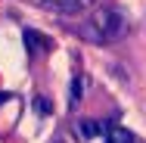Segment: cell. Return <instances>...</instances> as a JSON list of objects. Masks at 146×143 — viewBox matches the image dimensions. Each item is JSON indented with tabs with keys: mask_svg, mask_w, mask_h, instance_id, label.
Wrapping results in <instances>:
<instances>
[{
	"mask_svg": "<svg viewBox=\"0 0 146 143\" xmlns=\"http://www.w3.org/2000/svg\"><path fill=\"white\" fill-rule=\"evenodd\" d=\"M90 25H93V37L96 41H121L127 34V28H131L127 16L118 13V9H96Z\"/></svg>",
	"mask_w": 146,
	"mask_h": 143,
	"instance_id": "6da1fadb",
	"label": "cell"
},
{
	"mask_svg": "<svg viewBox=\"0 0 146 143\" xmlns=\"http://www.w3.org/2000/svg\"><path fill=\"white\" fill-rule=\"evenodd\" d=\"M22 41H25V47H28L31 56H44V53L53 50V41H50L47 34L34 31V28H25V31H22Z\"/></svg>",
	"mask_w": 146,
	"mask_h": 143,
	"instance_id": "7a4b0ae2",
	"label": "cell"
},
{
	"mask_svg": "<svg viewBox=\"0 0 146 143\" xmlns=\"http://www.w3.org/2000/svg\"><path fill=\"white\" fill-rule=\"evenodd\" d=\"M106 143H140V140L121 124H106Z\"/></svg>",
	"mask_w": 146,
	"mask_h": 143,
	"instance_id": "3957f363",
	"label": "cell"
},
{
	"mask_svg": "<svg viewBox=\"0 0 146 143\" xmlns=\"http://www.w3.org/2000/svg\"><path fill=\"white\" fill-rule=\"evenodd\" d=\"M81 93H84V78H81V75H75V78H72V87H68V109H78Z\"/></svg>",
	"mask_w": 146,
	"mask_h": 143,
	"instance_id": "277c9868",
	"label": "cell"
},
{
	"mask_svg": "<svg viewBox=\"0 0 146 143\" xmlns=\"http://www.w3.org/2000/svg\"><path fill=\"white\" fill-rule=\"evenodd\" d=\"M103 131H106V128H103V124H100V121H93V118H84V121H81V137H96V134H103Z\"/></svg>",
	"mask_w": 146,
	"mask_h": 143,
	"instance_id": "5b68a950",
	"label": "cell"
},
{
	"mask_svg": "<svg viewBox=\"0 0 146 143\" xmlns=\"http://www.w3.org/2000/svg\"><path fill=\"white\" fill-rule=\"evenodd\" d=\"M34 109H37L40 115H47V112H50V103H47V96H34Z\"/></svg>",
	"mask_w": 146,
	"mask_h": 143,
	"instance_id": "8992f818",
	"label": "cell"
},
{
	"mask_svg": "<svg viewBox=\"0 0 146 143\" xmlns=\"http://www.w3.org/2000/svg\"><path fill=\"white\" fill-rule=\"evenodd\" d=\"M6 100H13V93H3V90H0V106H3Z\"/></svg>",
	"mask_w": 146,
	"mask_h": 143,
	"instance_id": "52a82bcc",
	"label": "cell"
}]
</instances>
